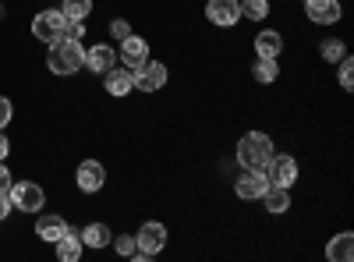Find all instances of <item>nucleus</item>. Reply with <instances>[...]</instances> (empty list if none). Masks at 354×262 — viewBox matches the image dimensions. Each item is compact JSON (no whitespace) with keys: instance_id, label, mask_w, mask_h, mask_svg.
Returning a JSON list of instances; mask_svg holds the SVG:
<instances>
[{"instance_id":"obj_25","label":"nucleus","mask_w":354,"mask_h":262,"mask_svg":"<svg viewBox=\"0 0 354 262\" xmlns=\"http://www.w3.org/2000/svg\"><path fill=\"white\" fill-rule=\"evenodd\" d=\"M337 68H340V89L351 93L354 89V61H351V53L344 57V61H337Z\"/></svg>"},{"instance_id":"obj_29","label":"nucleus","mask_w":354,"mask_h":262,"mask_svg":"<svg viewBox=\"0 0 354 262\" xmlns=\"http://www.w3.org/2000/svg\"><path fill=\"white\" fill-rule=\"evenodd\" d=\"M64 36H68V39H85V21H68Z\"/></svg>"},{"instance_id":"obj_26","label":"nucleus","mask_w":354,"mask_h":262,"mask_svg":"<svg viewBox=\"0 0 354 262\" xmlns=\"http://www.w3.org/2000/svg\"><path fill=\"white\" fill-rule=\"evenodd\" d=\"M110 241H113V252H117V255H124V259H131L135 248H138L135 234H117V238H110Z\"/></svg>"},{"instance_id":"obj_3","label":"nucleus","mask_w":354,"mask_h":262,"mask_svg":"<svg viewBox=\"0 0 354 262\" xmlns=\"http://www.w3.org/2000/svg\"><path fill=\"white\" fill-rule=\"evenodd\" d=\"M135 241H138V248H135V262H149L153 255H160L163 248H167V227L160 223V220H145L142 227H138V234H135Z\"/></svg>"},{"instance_id":"obj_4","label":"nucleus","mask_w":354,"mask_h":262,"mask_svg":"<svg viewBox=\"0 0 354 262\" xmlns=\"http://www.w3.org/2000/svg\"><path fill=\"white\" fill-rule=\"evenodd\" d=\"M8 198H11V206L21 209V213H39L46 206V191L36 181H11Z\"/></svg>"},{"instance_id":"obj_30","label":"nucleus","mask_w":354,"mask_h":262,"mask_svg":"<svg viewBox=\"0 0 354 262\" xmlns=\"http://www.w3.org/2000/svg\"><path fill=\"white\" fill-rule=\"evenodd\" d=\"M11 209H15V206H11L8 191H0V220H8V216H11Z\"/></svg>"},{"instance_id":"obj_19","label":"nucleus","mask_w":354,"mask_h":262,"mask_svg":"<svg viewBox=\"0 0 354 262\" xmlns=\"http://www.w3.org/2000/svg\"><path fill=\"white\" fill-rule=\"evenodd\" d=\"M326 259L330 262H351L354 259V234H351V230H344V234H337L326 245Z\"/></svg>"},{"instance_id":"obj_21","label":"nucleus","mask_w":354,"mask_h":262,"mask_svg":"<svg viewBox=\"0 0 354 262\" xmlns=\"http://www.w3.org/2000/svg\"><path fill=\"white\" fill-rule=\"evenodd\" d=\"M319 57H322V61H326V64H337V61H344V57H347V43L344 39H322L319 43Z\"/></svg>"},{"instance_id":"obj_20","label":"nucleus","mask_w":354,"mask_h":262,"mask_svg":"<svg viewBox=\"0 0 354 262\" xmlns=\"http://www.w3.org/2000/svg\"><path fill=\"white\" fill-rule=\"evenodd\" d=\"M110 238H113V234H110V227H106V223H100V220L82 227V245H85V248H106V245H110Z\"/></svg>"},{"instance_id":"obj_10","label":"nucleus","mask_w":354,"mask_h":262,"mask_svg":"<svg viewBox=\"0 0 354 262\" xmlns=\"http://www.w3.org/2000/svg\"><path fill=\"white\" fill-rule=\"evenodd\" d=\"M205 18L220 28H234L241 21V0H209L205 4Z\"/></svg>"},{"instance_id":"obj_12","label":"nucleus","mask_w":354,"mask_h":262,"mask_svg":"<svg viewBox=\"0 0 354 262\" xmlns=\"http://www.w3.org/2000/svg\"><path fill=\"white\" fill-rule=\"evenodd\" d=\"M305 15H308L312 25H337L344 8H340V0H308Z\"/></svg>"},{"instance_id":"obj_33","label":"nucleus","mask_w":354,"mask_h":262,"mask_svg":"<svg viewBox=\"0 0 354 262\" xmlns=\"http://www.w3.org/2000/svg\"><path fill=\"white\" fill-rule=\"evenodd\" d=\"M4 15H8V11H4V4H0V18H4Z\"/></svg>"},{"instance_id":"obj_6","label":"nucleus","mask_w":354,"mask_h":262,"mask_svg":"<svg viewBox=\"0 0 354 262\" xmlns=\"http://www.w3.org/2000/svg\"><path fill=\"white\" fill-rule=\"evenodd\" d=\"M64 28H68V18L61 8H50V11H39L32 18V36L43 39V43H53V39H61L64 36Z\"/></svg>"},{"instance_id":"obj_34","label":"nucleus","mask_w":354,"mask_h":262,"mask_svg":"<svg viewBox=\"0 0 354 262\" xmlns=\"http://www.w3.org/2000/svg\"><path fill=\"white\" fill-rule=\"evenodd\" d=\"M301 4H308V0H301Z\"/></svg>"},{"instance_id":"obj_14","label":"nucleus","mask_w":354,"mask_h":262,"mask_svg":"<svg viewBox=\"0 0 354 262\" xmlns=\"http://www.w3.org/2000/svg\"><path fill=\"white\" fill-rule=\"evenodd\" d=\"M103 85H106V96H131V89H135V75H131V68H110L106 75H103Z\"/></svg>"},{"instance_id":"obj_23","label":"nucleus","mask_w":354,"mask_h":262,"mask_svg":"<svg viewBox=\"0 0 354 262\" xmlns=\"http://www.w3.org/2000/svg\"><path fill=\"white\" fill-rule=\"evenodd\" d=\"M277 75H280V68H277V61H255V68H252V78L259 82V85H273L277 82Z\"/></svg>"},{"instance_id":"obj_1","label":"nucleus","mask_w":354,"mask_h":262,"mask_svg":"<svg viewBox=\"0 0 354 262\" xmlns=\"http://www.w3.org/2000/svg\"><path fill=\"white\" fill-rule=\"evenodd\" d=\"M46 68L53 75H61V78L75 75L78 68H85V46H82V39H68V36L53 39L50 53H46Z\"/></svg>"},{"instance_id":"obj_7","label":"nucleus","mask_w":354,"mask_h":262,"mask_svg":"<svg viewBox=\"0 0 354 262\" xmlns=\"http://www.w3.org/2000/svg\"><path fill=\"white\" fill-rule=\"evenodd\" d=\"M266 188H270V181H266V170H259V167H245V170L238 174V181H234V195H238L241 202L262 198Z\"/></svg>"},{"instance_id":"obj_24","label":"nucleus","mask_w":354,"mask_h":262,"mask_svg":"<svg viewBox=\"0 0 354 262\" xmlns=\"http://www.w3.org/2000/svg\"><path fill=\"white\" fill-rule=\"evenodd\" d=\"M266 15H270V0H241V18L262 21Z\"/></svg>"},{"instance_id":"obj_18","label":"nucleus","mask_w":354,"mask_h":262,"mask_svg":"<svg viewBox=\"0 0 354 262\" xmlns=\"http://www.w3.org/2000/svg\"><path fill=\"white\" fill-rule=\"evenodd\" d=\"M262 206H266V213H273V216H283L287 209H290V188H266L262 191Z\"/></svg>"},{"instance_id":"obj_9","label":"nucleus","mask_w":354,"mask_h":262,"mask_svg":"<svg viewBox=\"0 0 354 262\" xmlns=\"http://www.w3.org/2000/svg\"><path fill=\"white\" fill-rule=\"evenodd\" d=\"M75 181L85 195H96L103 185H106V167L100 160H82L78 170H75Z\"/></svg>"},{"instance_id":"obj_5","label":"nucleus","mask_w":354,"mask_h":262,"mask_svg":"<svg viewBox=\"0 0 354 262\" xmlns=\"http://www.w3.org/2000/svg\"><path fill=\"white\" fill-rule=\"evenodd\" d=\"M262 170H266V181H270L273 188H290L294 181H298L301 167H298V160H294L290 153H273Z\"/></svg>"},{"instance_id":"obj_22","label":"nucleus","mask_w":354,"mask_h":262,"mask_svg":"<svg viewBox=\"0 0 354 262\" xmlns=\"http://www.w3.org/2000/svg\"><path fill=\"white\" fill-rule=\"evenodd\" d=\"M61 11H64L68 21H85L88 15H93V0H64Z\"/></svg>"},{"instance_id":"obj_32","label":"nucleus","mask_w":354,"mask_h":262,"mask_svg":"<svg viewBox=\"0 0 354 262\" xmlns=\"http://www.w3.org/2000/svg\"><path fill=\"white\" fill-rule=\"evenodd\" d=\"M11 156V142H8V135L0 131V160H8Z\"/></svg>"},{"instance_id":"obj_11","label":"nucleus","mask_w":354,"mask_h":262,"mask_svg":"<svg viewBox=\"0 0 354 262\" xmlns=\"http://www.w3.org/2000/svg\"><path fill=\"white\" fill-rule=\"evenodd\" d=\"M117 57H121V64L124 68H131V71H138L145 61H149V39H142V36H128V39H121V50H117Z\"/></svg>"},{"instance_id":"obj_16","label":"nucleus","mask_w":354,"mask_h":262,"mask_svg":"<svg viewBox=\"0 0 354 262\" xmlns=\"http://www.w3.org/2000/svg\"><path fill=\"white\" fill-rule=\"evenodd\" d=\"M53 248H57V259H61V262H78V259H82V252H85L82 234H78V230H71V227H68L64 234L53 241Z\"/></svg>"},{"instance_id":"obj_28","label":"nucleus","mask_w":354,"mask_h":262,"mask_svg":"<svg viewBox=\"0 0 354 262\" xmlns=\"http://www.w3.org/2000/svg\"><path fill=\"white\" fill-rule=\"evenodd\" d=\"M11 113H15V103H11L8 96H0V131L11 124Z\"/></svg>"},{"instance_id":"obj_17","label":"nucleus","mask_w":354,"mask_h":262,"mask_svg":"<svg viewBox=\"0 0 354 262\" xmlns=\"http://www.w3.org/2000/svg\"><path fill=\"white\" fill-rule=\"evenodd\" d=\"M64 230H68V220L64 216H57V213H43L39 209V216H36V234L43 238V241H57V238H61L64 234Z\"/></svg>"},{"instance_id":"obj_27","label":"nucleus","mask_w":354,"mask_h":262,"mask_svg":"<svg viewBox=\"0 0 354 262\" xmlns=\"http://www.w3.org/2000/svg\"><path fill=\"white\" fill-rule=\"evenodd\" d=\"M131 32H135V28H131L124 18H113V21H110V36H113V39H128Z\"/></svg>"},{"instance_id":"obj_8","label":"nucleus","mask_w":354,"mask_h":262,"mask_svg":"<svg viewBox=\"0 0 354 262\" xmlns=\"http://www.w3.org/2000/svg\"><path fill=\"white\" fill-rule=\"evenodd\" d=\"M135 75V89L138 93H160L163 85H167V78H170V71H167V64L163 61H145L138 71H131Z\"/></svg>"},{"instance_id":"obj_13","label":"nucleus","mask_w":354,"mask_h":262,"mask_svg":"<svg viewBox=\"0 0 354 262\" xmlns=\"http://www.w3.org/2000/svg\"><path fill=\"white\" fill-rule=\"evenodd\" d=\"M117 61V50L110 43H96V46H88L85 50V68L93 71V75H106Z\"/></svg>"},{"instance_id":"obj_15","label":"nucleus","mask_w":354,"mask_h":262,"mask_svg":"<svg viewBox=\"0 0 354 262\" xmlns=\"http://www.w3.org/2000/svg\"><path fill=\"white\" fill-rule=\"evenodd\" d=\"M280 53H283V36L277 28H266V32L255 36V57H262V61H280Z\"/></svg>"},{"instance_id":"obj_2","label":"nucleus","mask_w":354,"mask_h":262,"mask_svg":"<svg viewBox=\"0 0 354 262\" xmlns=\"http://www.w3.org/2000/svg\"><path fill=\"white\" fill-rule=\"evenodd\" d=\"M277 149H273V138L270 135H266V131H248V135H241L238 138V153H234V156H238V163L241 167H266V163H270V156H273Z\"/></svg>"},{"instance_id":"obj_31","label":"nucleus","mask_w":354,"mask_h":262,"mask_svg":"<svg viewBox=\"0 0 354 262\" xmlns=\"http://www.w3.org/2000/svg\"><path fill=\"white\" fill-rule=\"evenodd\" d=\"M11 188V170L4 167V160H0V191H8Z\"/></svg>"}]
</instances>
